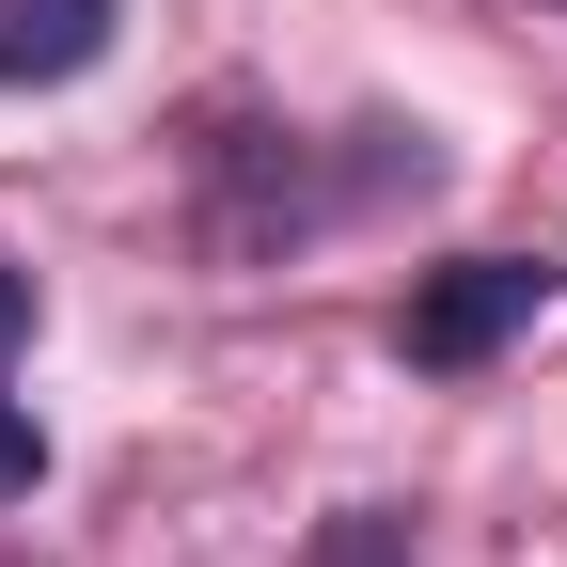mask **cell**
I'll return each mask as SVG.
<instances>
[{
  "label": "cell",
  "instance_id": "5b68a950",
  "mask_svg": "<svg viewBox=\"0 0 567 567\" xmlns=\"http://www.w3.org/2000/svg\"><path fill=\"white\" fill-rule=\"evenodd\" d=\"M0 347H32V268H0Z\"/></svg>",
  "mask_w": 567,
  "mask_h": 567
},
{
  "label": "cell",
  "instance_id": "6da1fadb",
  "mask_svg": "<svg viewBox=\"0 0 567 567\" xmlns=\"http://www.w3.org/2000/svg\"><path fill=\"white\" fill-rule=\"evenodd\" d=\"M536 300H551V268H536V252H457V268H425V284H410L394 347H410V379H473V363H505V347L536 331Z\"/></svg>",
  "mask_w": 567,
  "mask_h": 567
},
{
  "label": "cell",
  "instance_id": "3957f363",
  "mask_svg": "<svg viewBox=\"0 0 567 567\" xmlns=\"http://www.w3.org/2000/svg\"><path fill=\"white\" fill-rule=\"evenodd\" d=\"M300 567H425V536H410V505H347V520H316Z\"/></svg>",
  "mask_w": 567,
  "mask_h": 567
},
{
  "label": "cell",
  "instance_id": "277c9868",
  "mask_svg": "<svg viewBox=\"0 0 567 567\" xmlns=\"http://www.w3.org/2000/svg\"><path fill=\"white\" fill-rule=\"evenodd\" d=\"M48 488V425H32V394H0V505H32Z\"/></svg>",
  "mask_w": 567,
  "mask_h": 567
},
{
  "label": "cell",
  "instance_id": "7a4b0ae2",
  "mask_svg": "<svg viewBox=\"0 0 567 567\" xmlns=\"http://www.w3.org/2000/svg\"><path fill=\"white\" fill-rule=\"evenodd\" d=\"M111 63V0H0V80L17 95H63Z\"/></svg>",
  "mask_w": 567,
  "mask_h": 567
}]
</instances>
